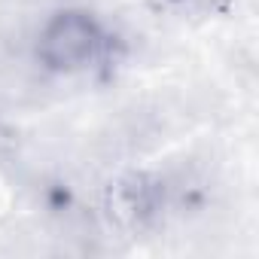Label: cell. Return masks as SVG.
Returning a JSON list of instances; mask_svg holds the SVG:
<instances>
[{"label": "cell", "instance_id": "6da1fadb", "mask_svg": "<svg viewBox=\"0 0 259 259\" xmlns=\"http://www.w3.org/2000/svg\"><path fill=\"white\" fill-rule=\"evenodd\" d=\"M110 49L113 37L104 22L76 7L52 13L34 40V58L52 76H82L101 67Z\"/></svg>", "mask_w": 259, "mask_h": 259}, {"label": "cell", "instance_id": "7a4b0ae2", "mask_svg": "<svg viewBox=\"0 0 259 259\" xmlns=\"http://www.w3.org/2000/svg\"><path fill=\"white\" fill-rule=\"evenodd\" d=\"M168 204V189L156 174L128 171L119 174L101 198V213L107 226L119 235H138L150 229Z\"/></svg>", "mask_w": 259, "mask_h": 259}]
</instances>
